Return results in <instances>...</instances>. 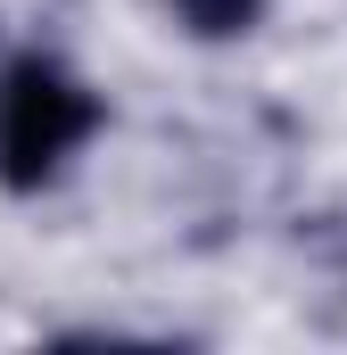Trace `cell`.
Wrapping results in <instances>:
<instances>
[{
    "label": "cell",
    "instance_id": "1",
    "mask_svg": "<svg viewBox=\"0 0 347 355\" xmlns=\"http://www.w3.org/2000/svg\"><path fill=\"white\" fill-rule=\"evenodd\" d=\"M99 124V99H91L67 67L50 58H17L0 75V182L8 190H42L58 174V157Z\"/></svg>",
    "mask_w": 347,
    "mask_h": 355
},
{
    "label": "cell",
    "instance_id": "2",
    "mask_svg": "<svg viewBox=\"0 0 347 355\" xmlns=\"http://www.w3.org/2000/svg\"><path fill=\"white\" fill-rule=\"evenodd\" d=\"M174 8H182V25H190V33L223 42V33H248V25H257L264 0H174Z\"/></svg>",
    "mask_w": 347,
    "mask_h": 355
}]
</instances>
